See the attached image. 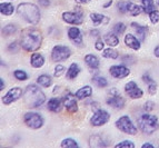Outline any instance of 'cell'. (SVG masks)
I'll return each mask as SVG.
<instances>
[{
  "instance_id": "obj_1",
  "label": "cell",
  "mask_w": 159,
  "mask_h": 148,
  "mask_svg": "<svg viewBox=\"0 0 159 148\" xmlns=\"http://www.w3.org/2000/svg\"><path fill=\"white\" fill-rule=\"evenodd\" d=\"M43 42V35L37 28H26L22 30L21 38H20V46L26 51H36L38 50Z\"/></svg>"
},
{
  "instance_id": "obj_2",
  "label": "cell",
  "mask_w": 159,
  "mask_h": 148,
  "mask_svg": "<svg viewBox=\"0 0 159 148\" xmlns=\"http://www.w3.org/2000/svg\"><path fill=\"white\" fill-rule=\"evenodd\" d=\"M25 103L29 108H38L46 100V96L43 91L37 85H28L24 93Z\"/></svg>"
},
{
  "instance_id": "obj_3",
  "label": "cell",
  "mask_w": 159,
  "mask_h": 148,
  "mask_svg": "<svg viewBox=\"0 0 159 148\" xmlns=\"http://www.w3.org/2000/svg\"><path fill=\"white\" fill-rule=\"evenodd\" d=\"M17 13L30 25H37L40 21V10L34 3H20L17 8Z\"/></svg>"
},
{
  "instance_id": "obj_4",
  "label": "cell",
  "mask_w": 159,
  "mask_h": 148,
  "mask_svg": "<svg viewBox=\"0 0 159 148\" xmlns=\"http://www.w3.org/2000/svg\"><path fill=\"white\" fill-rule=\"evenodd\" d=\"M137 123H138L139 129H140L143 134H146V135L154 134L159 127L158 117L154 116V115H149V114L141 115V116L137 119Z\"/></svg>"
},
{
  "instance_id": "obj_5",
  "label": "cell",
  "mask_w": 159,
  "mask_h": 148,
  "mask_svg": "<svg viewBox=\"0 0 159 148\" xmlns=\"http://www.w3.org/2000/svg\"><path fill=\"white\" fill-rule=\"evenodd\" d=\"M116 127L122 132L128 135H136L137 134V127L133 124L131 119L128 116H121L116 122Z\"/></svg>"
},
{
  "instance_id": "obj_6",
  "label": "cell",
  "mask_w": 159,
  "mask_h": 148,
  "mask_svg": "<svg viewBox=\"0 0 159 148\" xmlns=\"http://www.w3.org/2000/svg\"><path fill=\"white\" fill-rule=\"evenodd\" d=\"M71 56V51L67 46H55L51 51V59L55 62H59V61L67 60Z\"/></svg>"
},
{
  "instance_id": "obj_7",
  "label": "cell",
  "mask_w": 159,
  "mask_h": 148,
  "mask_svg": "<svg viewBox=\"0 0 159 148\" xmlns=\"http://www.w3.org/2000/svg\"><path fill=\"white\" fill-rule=\"evenodd\" d=\"M24 122L27 126L32 128V129H38L40 127H43V117L40 116L39 114H37V113H31V111H29V113H27L25 115Z\"/></svg>"
},
{
  "instance_id": "obj_8",
  "label": "cell",
  "mask_w": 159,
  "mask_h": 148,
  "mask_svg": "<svg viewBox=\"0 0 159 148\" xmlns=\"http://www.w3.org/2000/svg\"><path fill=\"white\" fill-rule=\"evenodd\" d=\"M109 118H110V115H109L106 110H103V109H97V110L95 111L93 116L91 117L90 124L96 127L102 126V125H105L108 122Z\"/></svg>"
},
{
  "instance_id": "obj_9",
  "label": "cell",
  "mask_w": 159,
  "mask_h": 148,
  "mask_svg": "<svg viewBox=\"0 0 159 148\" xmlns=\"http://www.w3.org/2000/svg\"><path fill=\"white\" fill-rule=\"evenodd\" d=\"M76 95H72L70 91H67L65 94L64 98H62V104H64L65 108L69 111V113H77L78 111V105L77 100H76Z\"/></svg>"
},
{
  "instance_id": "obj_10",
  "label": "cell",
  "mask_w": 159,
  "mask_h": 148,
  "mask_svg": "<svg viewBox=\"0 0 159 148\" xmlns=\"http://www.w3.org/2000/svg\"><path fill=\"white\" fill-rule=\"evenodd\" d=\"M62 19L64 21H66L67 24L70 25H81L82 21H84V16H82L81 11H76V12H69V11H66V12L62 13Z\"/></svg>"
},
{
  "instance_id": "obj_11",
  "label": "cell",
  "mask_w": 159,
  "mask_h": 148,
  "mask_svg": "<svg viewBox=\"0 0 159 148\" xmlns=\"http://www.w3.org/2000/svg\"><path fill=\"white\" fill-rule=\"evenodd\" d=\"M22 89L20 87H13L9 90L8 93L6 94L2 97V103L5 105H10L13 101H17L19 98L22 96Z\"/></svg>"
},
{
  "instance_id": "obj_12",
  "label": "cell",
  "mask_w": 159,
  "mask_h": 148,
  "mask_svg": "<svg viewBox=\"0 0 159 148\" xmlns=\"http://www.w3.org/2000/svg\"><path fill=\"white\" fill-rule=\"evenodd\" d=\"M111 95L109 96L107 98V104L109 106H111V107H115L117 109H122L124 108V106H125V99L119 95V94L117 93V90H112V93L110 91Z\"/></svg>"
},
{
  "instance_id": "obj_13",
  "label": "cell",
  "mask_w": 159,
  "mask_h": 148,
  "mask_svg": "<svg viewBox=\"0 0 159 148\" xmlns=\"http://www.w3.org/2000/svg\"><path fill=\"white\" fill-rule=\"evenodd\" d=\"M125 91L130 98L133 99H138V98H141L143 95V90L138 87V85L135 81H129L126 84L125 86Z\"/></svg>"
},
{
  "instance_id": "obj_14",
  "label": "cell",
  "mask_w": 159,
  "mask_h": 148,
  "mask_svg": "<svg viewBox=\"0 0 159 148\" xmlns=\"http://www.w3.org/2000/svg\"><path fill=\"white\" fill-rule=\"evenodd\" d=\"M109 72L115 78L121 79V78H125L130 74V70L125 66H111L109 69Z\"/></svg>"
},
{
  "instance_id": "obj_15",
  "label": "cell",
  "mask_w": 159,
  "mask_h": 148,
  "mask_svg": "<svg viewBox=\"0 0 159 148\" xmlns=\"http://www.w3.org/2000/svg\"><path fill=\"white\" fill-rule=\"evenodd\" d=\"M68 36L71 41H74L77 46H82V35L80 32L79 28L77 27H71L68 30Z\"/></svg>"
},
{
  "instance_id": "obj_16",
  "label": "cell",
  "mask_w": 159,
  "mask_h": 148,
  "mask_svg": "<svg viewBox=\"0 0 159 148\" xmlns=\"http://www.w3.org/2000/svg\"><path fill=\"white\" fill-rule=\"evenodd\" d=\"M125 44L129 48L134 49V50H138L140 49V40H138L135 36H133L131 34H128L125 36Z\"/></svg>"
},
{
  "instance_id": "obj_17",
  "label": "cell",
  "mask_w": 159,
  "mask_h": 148,
  "mask_svg": "<svg viewBox=\"0 0 159 148\" xmlns=\"http://www.w3.org/2000/svg\"><path fill=\"white\" fill-rule=\"evenodd\" d=\"M131 27L136 29V34L138 36V39L140 41H143L146 39V36L148 34V27L146 26H140V25L136 24V22H131Z\"/></svg>"
},
{
  "instance_id": "obj_18",
  "label": "cell",
  "mask_w": 159,
  "mask_h": 148,
  "mask_svg": "<svg viewBox=\"0 0 159 148\" xmlns=\"http://www.w3.org/2000/svg\"><path fill=\"white\" fill-rule=\"evenodd\" d=\"M89 146L90 147H106L107 143L101 135H93L89 139Z\"/></svg>"
},
{
  "instance_id": "obj_19",
  "label": "cell",
  "mask_w": 159,
  "mask_h": 148,
  "mask_svg": "<svg viewBox=\"0 0 159 148\" xmlns=\"http://www.w3.org/2000/svg\"><path fill=\"white\" fill-rule=\"evenodd\" d=\"M30 63H31V66L34 68H40L45 63V58L40 53H32L31 58H30Z\"/></svg>"
},
{
  "instance_id": "obj_20",
  "label": "cell",
  "mask_w": 159,
  "mask_h": 148,
  "mask_svg": "<svg viewBox=\"0 0 159 148\" xmlns=\"http://www.w3.org/2000/svg\"><path fill=\"white\" fill-rule=\"evenodd\" d=\"M48 109L52 113H59L61 110V100L59 98H51L48 101Z\"/></svg>"
},
{
  "instance_id": "obj_21",
  "label": "cell",
  "mask_w": 159,
  "mask_h": 148,
  "mask_svg": "<svg viewBox=\"0 0 159 148\" xmlns=\"http://www.w3.org/2000/svg\"><path fill=\"white\" fill-rule=\"evenodd\" d=\"M90 19L93 22V26H99L100 24H107L109 21L108 17L103 16L101 13H91Z\"/></svg>"
},
{
  "instance_id": "obj_22",
  "label": "cell",
  "mask_w": 159,
  "mask_h": 148,
  "mask_svg": "<svg viewBox=\"0 0 159 148\" xmlns=\"http://www.w3.org/2000/svg\"><path fill=\"white\" fill-rule=\"evenodd\" d=\"M79 72H80L79 66H78V65L76 62H74V63H71V65L69 66L68 70H67L66 77L68 78V79L72 80V79H75V78H76V77H77L78 75H79Z\"/></svg>"
},
{
  "instance_id": "obj_23",
  "label": "cell",
  "mask_w": 159,
  "mask_h": 148,
  "mask_svg": "<svg viewBox=\"0 0 159 148\" xmlns=\"http://www.w3.org/2000/svg\"><path fill=\"white\" fill-rule=\"evenodd\" d=\"M85 61L88 66L93 69H97L99 67V63H100L99 62V59L95 55H90V53L85 56Z\"/></svg>"
},
{
  "instance_id": "obj_24",
  "label": "cell",
  "mask_w": 159,
  "mask_h": 148,
  "mask_svg": "<svg viewBox=\"0 0 159 148\" xmlns=\"http://www.w3.org/2000/svg\"><path fill=\"white\" fill-rule=\"evenodd\" d=\"M91 94H93V89H91L90 86H85V87L80 88L76 93V97L78 99H85V98L91 96Z\"/></svg>"
},
{
  "instance_id": "obj_25",
  "label": "cell",
  "mask_w": 159,
  "mask_h": 148,
  "mask_svg": "<svg viewBox=\"0 0 159 148\" xmlns=\"http://www.w3.org/2000/svg\"><path fill=\"white\" fill-rule=\"evenodd\" d=\"M105 41H106L107 45L110 46V47H116V46H118V44H119L118 37H117L115 34H111V32H108V34L105 35Z\"/></svg>"
},
{
  "instance_id": "obj_26",
  "label": "cell",
  "mask_w": 159,
  "mask_h": 148,
  "mask_svg": "<svg viewBox=\"0 0 159 148\" xmlns=\"http://www.w3.org/2000/svg\"><path fill=\"white\" fill-rule=\"evenodd\" d=\"M127 10H128V12L134 17L138 16V15H140V13L143 12V8H141L140 6H138V5H136V3H133V2H128Z\"/></svg>"
},
{
  "instance_id": "obj_27",
  "label": "cell",
  "mask_w": 159,
  "mask_h": 148,
  "mask_svg": "<svg viewBox=\"0 0 159 148\" xmlns=\"http://www.w3.org/2000/svg\"><path fill=\"white\" fill-rule=\"evenodd\" d=\"M13 10H15V7H13V5H11V3H9V2H5L0 5V11H1V13L5 15V16H10V15H12Z\"/></svg>"
},
{
  "instance_id": "obj_28",
  "label": "cell",
  "mask_w": 159,
  "mask_h": 148,
  "mask_svg": "<svg viewBox=\"0 0 159 148\" xmlns=\"http://www.w3.org/2000/svg\"><path fill=\"white\" fill-rule=\"evenodd\" d=\"M102 56L105 58H110V59H117L118 58V51H116L115 49H112L111 47L108 48V49H103L102 50Z\"/></svg>"
},
{
  "instance_id": "obj_29",
  "label": "cell",
  "mask_w": 159,
  "mask_h": 148,
  "mask_svg": "<svg viewBox=\"0 0 159 148\" xmlns=\"http://www.w3.org/2000/svg\"><path fill=\"white\" fill-rule=\"evenodd\" d=\"M37 81L43 87H49L51 85V78L49 76H47V75H41V76L38 77Z\"/></svg>"
},
{
  "instance_id": "obj_30",
  "label": "cell",
  "mask_w": 159,
  "mask_h": 148,
  "mask_svg": "<svg viewBox=\"0 0 159 148\" xmlns=\"http://www.w3.org/2000/svg\"><path fill=\"white\" fill-rule=\"evenodd\" d=\"M60 146L62 148H75V147H78V144L72 138H67V139H64L61 141Z\"/></svg>"
},
{
  "instance_id": "obj_31",
  "label": "cell",
  "mask_w": 159,
  "mask_h": 148,
  "mask_svg": "<svg viewBox=\"0 0 159 148\" xmlns=\"http://www.w3.org/2000/svg\"><path fill=\"white\" fill-rule=\"evenodd\" d=\"M143 8L147 13L151 12L152 10H155V2L154 0H143Z\"/></svg>"
},
{
  "instance_id": "obj_32",
  "label": "cell",
  "mask_w": 159,
  "mask_h": 148,
  "mask_svg": "<svg viewBox=\"0 0 159 148\" xmlns=\"http://www.w3.org/2000/svg\"><path fill=\"white\" fill-rule=\"evenodd\" d=\"M93 82H95V84L100 88L107 87V86H108V81H107L106 78H103V77H100V76H95V77H93Z\"/></svg>"
},
{
  "instance_id": "obj_33",
  "label": "cell",
  "mask_w": 159,
  "mask_h": 148,
  "mask_svg": "<svg viewBox=\"0 0 159 148\" xmlns=\"http://www.w3.org/2000/svg\"><path fill=\"white\" fill-rule=\"evenodd\" d=\"M16 30H17V28L15 25H8V26H6L2 29V34L5 35V36H10V35L15 34Z\"/></svg>"
},
{
  "instance_id": "obj_34",
  "label": "cell",
  "mask_w": 159,
  "mask_h": 148,
  "mask_svg": "<svg viewBox=\"0 0 159 148\" xmlns=\"http://www.w3.org/2000/svg\"><path fill=\"white\" fill-rule=\"evenodd\" d=\"M126 28H127V27H126V25L124 24V22H117L114 27V31L118 35H121V34L125 32Z\"/></svg>"
},
{
  "instance_id": "obj_35",
  "label": "cell",
  "mask_w": 159,
  "mask_h": 148,
  "mask_svg": "<svg viewBox=\"0 0 159 148\" xmlns=\"http://www.w3.org/2000/svg\"><path fill=\"white\" fill-rule=\"evenodd\" d=\"M149 15V18H150V21L152 22V24H158L159 22V11L158 10H152L151 12H149L148 13Z\"/></svg>"
},
{
  "instance_id": "obj_36",
  "label": "cell",
  "mask_w": 159,
  "mask_h": 148,
  "mask_svg": "<svg viewBox=\"0 0 159 148\" xmlns=\"http://www.w3.org/2000/svg\"><path fill=\"white\" fill-rule=\"evenodd\" d=\"M13 76H15L16 79L20 80V81H24V80H26L28 78V76H27V74L24 70H16V72H13Z\"/></svg>"
},
{
  "instance_id": "obj_37",
  "label": "cell",
  "mask_w": 159,
  "mask_h": 148,
  "mask_svg": "<svg viewBox=\"0 0 159 148\" xmlns=\"http://www.w3.org/2000/svg\"><path fill=\"white\" fill-rule=\"evenodd\" d=\"M134 147H135V144L133 141H130V140H124V141L116 145V148H134Z\"/></svg>"
},
{
  "instance_id": "obj_38",
  "label": "cell",
  "mask_w": 159,
  "mask_h": 148,
  "mask_svg": "<svg viewBox=\"0 0 159 148\" xmlns=\"http://www.w3.org/2000/svg\"><path fill=\"white\" fill-rule=\"evenodd\" d=\"M128 2L129 1H119L118 2V8H119V11L121 13L127 12V8H128Z\"/></svg>"
},
{
  "instance_id": "obj_39",
  "label": "cell",
  "mask_w": 159,
  "mask_h": 148,
  "mask_svg": "<svg viewBox=\"0 0 159 148\" xmlns=\"http://www.w3.org/2000/svg\"><path fill=\"white\" fill-rule=\"evenodd\" d=\"M64 72H65V67L61 66V65H57L56 68H55L53 75H55V77H60V76H62Z\"/></svg>"
},
{
  "instance_id": "obj_40",
  "label": "cell",
  "mask_w": 159,
  "mask_h": 148,
  "mask_svg": "<svg viewBox=\"0 0 159 148\" xmlns=\"http://www.w3.org/2000/svg\"><path fill=\"white\" fill-rule=\"evenodd\" d=\"M155 107V104L152 103V101H147L146 104H145V107H143V109L148 113V111H151L152 109H154Z\"/></svg>"
},
{
  "instance_id": "obj_41",
  "label": "cell",
  "mask_w": 159,
  "mask_h": 148,
  "mask_svg": "<svg viewBox=\"0 0 159 148\" xmlns=\"http://www.w3.org/2000/svg\"><path fill=\"white\" fill-rule=\"evenodd\" d=\"M148 91L150 95H155L157 91V85L156 82H154V84H149V87H148Z\"/></svg>"
},
{
  "instance_id": "obj_42",
  "label": "cell",
  "mask_w": 159,
  "mask_h": 148,
  "mask_svg": "<svg viewBox=\"0 0 159 148\" xmlns=\"http://www.w3.org/2000/svg\"><path fill=\"white\" fill-rule=\"evenodd\" d=\"M143 80L145 82H148V84H154V79H152V78H151L150 76H149V74L148 72H145V74H143Z\"/></svg>"
},
{
  "instance_id": "obj_43",
  "label": "cell",
  "mask_w": 159,
  "mask_h": 148,
  "mask_svg": "<svg viewBox=\"0 0 159 148\" xmlns=\"http://www.w3.org/2000/svg\"><path fill=\"white\" fill-rule=\"evenodd\" d=\"M103 46H105V44H103L102 39H100V38H99V39L97 40V41H96V44H95V47H96V49H97V50H102Z\"/></svg>"
},
{
  "instance_id": "obj_44",
  "label": "cell",
  "mask_w": 159,
  "mask_h": 148,
  "mask_svg": "<svg viewBox=\"0 0 159 148\" xmlns=\"http://www.w3.org/2000/svg\"><path fill=\"white\" fill-rule=\"evenodd\" d=\"M39 3L41 6H45V7H47V6L50 5V1H49V0H39Z\"/></svg>"
},
{
  "instance_id": "obj_45",
  "label": "cell",
  "mask_w": 159,
  "mask_h": 148,
  "mask_svg": "<svg viewBox=\"0 0 159 148\" xmlns=\"http://www.w3.org/2000/svg\"><path fill=\"white\" fill-rule=\"evenodd\" d=\"M17 44H16V42H13V44H11V45L10 46H9V48H8V49H9V50H10V51H12V50H15V51H17Z\"/></svg>"
},
{
  "instance_id": "obj_46",
  "label": "cell",
  "mask_w": 159,
  "mask_h": 148,
  "mask_svg": "<svg viewBox=\"0 0 159 148\" xmlns=\"http://www.w3.org/2000/svg\"><path fill=\"white\" fill-rule=\"evenodd\" d=\"M90 35H93V36H95V37H98V36H99V31H98L97 29L91 30V31H90Z\"/></svg>"
},
{
  "instance_id": "obj_47",
  "label": "cell",
  "mask_w": 159,
  "mask_h": 148,
  "mask_svg": "<svg viewBox=\"0 0 159 148\" xmlns=\"http://www.w3.org/2000/svg\"><path fill=\"white\" fill-rule=\"evenodd\" d=\"M5 88V81H3V78H0V90H3Z\"/></svg>"
},
{
  "instance_id": "obj_48",
  "label": "cell",
  "mask_w": 159,
  "mask_h": 148,
  "mask_svg": "<svg viewBox=\"0 0 159 148\" xmlns=\"http://www.w3.org/2000/svg\"><path fill=\"white\" fill-rule=\"evenodd\" d=\"M154 53H155V56H156V57H158V58H159V46H157V47L155 48Z\"/></svg>"
},
{
  "instance_id": "obj_49",
  "label": "cell",
  "mask_w": 159,
  "mask_h": 148,
  "mask_svg": "<svg viewBox=\"0 0 159 148\" xmlns=\"http://www.w3.org/2000/svg\"><path fill=\"white\" fill-rule=\"evenodd\" d=\"M143 148H155V146L151 145V144H143Z\"/></svg>"
},
{
  "instance_id": "obj_50",
  "label": "cell",
  "mask_w": 159,
  "mask_h": 148,
  "mask_svg": "<svg viewBox=\"0 0 159 148\" xmlns=\"http://www.w3.org/2000/svg\"><path fill=\"white\" fill-rule=\"evenodd\" d=\"M111 5H112V0H109L108 2L105 3V5H103V8H108L109 6H111Z\"/></svg>"
},
{
  "instance_id": "obj_51",
  "label": "cell",
  "mask_w": 159,
  "mask_h": 148,
  "mask_svg": "<svg viewBox=\"0 0 159 148\" xmlns=\"http://www.w3.org/2000/svg\"><path fill=\"white\" fill-rule=\"evenodd\" d=\"M90 0H76V2L78 3H88Z\"/></svg>"
},
{
  "instance_id": "obj_52",
  "label": "cell",
  "mask_w": 159,
  "mask_h": 148,
  "mask_svg": "<svg viewBox=\"0 0 159 148\" xmlns=\"http://www.w3.org/2000/svg\"><path fill=\"white\" fill-rule=\"evenodd\" d=\"M156 2H157V5H158V6H159V0H157Z\"/></svg>"
},
{
  "instance_id": "obj_53",
  "label": "cell",
  "mask_w": 159,
  "mask_h": 148,
  "mask_svg": "<svg viewBox=\"0 0 159 148\" xmlns=\"http://www.w3.org/2000/svg\"><path fill=\"white\" fill-rule=\"evenodd\" d=\"M141 1H143V0H141Z\"/></svg>"
}]
</instances>
